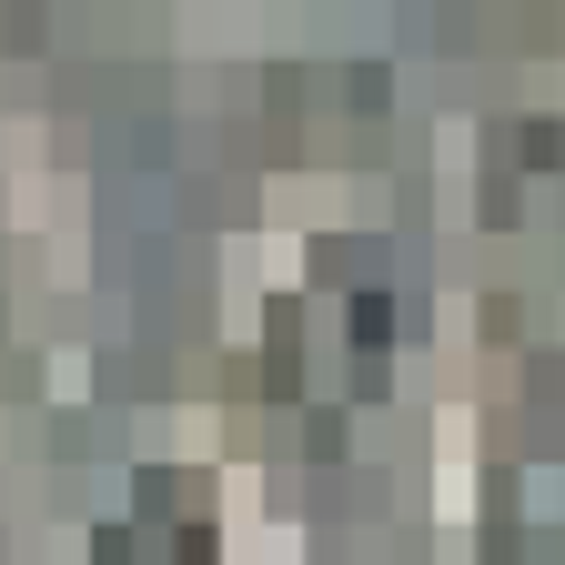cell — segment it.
Here are the masks:
<instances>
[{
    "label": "cell",
    "mask_w": 565,
    "mask_h": 565,
    "mask_svg": "<svg viewBox=\"0 0 565 565\" xmlns=\"http://www.w3.org/2000/svg\"><path fill=\"white\" fill-rule=\"evenodd\" d=\"M353 333L384 343V333H394V303H384V294H364V303H353Z\"/></svg>",
    "instance_id": "cell-1"
}]
</instances>
